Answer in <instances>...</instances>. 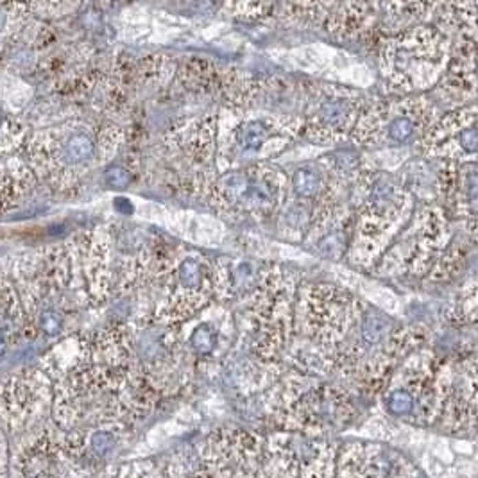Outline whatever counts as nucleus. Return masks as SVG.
I'll return each instance as SVG.
<instances>
[{
    "label": "nucleus",
    "instance_id": "1",
    "mask_svg": "<svg viewBox=\"0 0 478 478\" xmlns=\"http://www.w3.org/2000/svg\"><path fill=\"white\" fill-rule=\"evenodd\" d=\"M93 155H95V144H93L90 135L82 131H76L65 138L60 150H58L60 163L67 165V167L87 163L93 158Z\"/></svg>",
    "mask_w": 478,
    "mask_h": 478
},
{
    "label": "nucleus",
    "instance_id": "2",
    "mask_svg": "<svg viewBox=\"0 0 478 478\" xmlns=\"http://www.w3.org/2000/svg\"><path fill=\"white\" fill-rule=\"evenodd\" d=\"M348 119H350V106H348L346 100L328 99L319 106L317 122L323 124L324 129H330V131L344 129Z\"/></svg>",
    "mask_w": 478,
    "mask_h": 478
},
{
    "label": "nucleus",
    "instance_id": "3",
    "mask_svg": "<svg viewBox=\"0 0 478 478\" xmlns=\"http://www.w3.org/2000/svg\"><path fill=\"white\" fill-rule=\"evenodd\" d=\"M273 135V128L264 120H251L244 124L237 133V144L244 150H256L264 146Z\"/></svg>",
    "mask_w": 478,
    "mask_h": 478
},
{
    "label": "nucleus",
    "instance_id": "4",
    "mask_svg": "<svg viewBox=\"0 0 478 478\" xmlns=\"http://www.w3.org/2000/svg\"><path fill=\"white\" fill-rule=\"evenodd\" d=\"M292 183H294L296 194L303 199H314L321 190V185H323L321 174L315 167H301V169H297Z\"/></svg>",
    "mask_w": 478,
    "mask_h": 478
},
{
    "label": "nucleus",
    "instance_id": "5",
    "mask_svg": "<svg viewBox=\"0 0 478 478\" xmlns=\"http://www.w3.org/2000/svg\"><path fill=\"white\" fill-rule=\"evenodd\" d=\"M179 282L185 288H194L201 287V282H203V267L197 260L187 258L179 265Z\"/></svg>",
    "mask_w": 478,
    "mask_h": 478
},
{
    "label": "nucleus",
    "instance_id": "6",
    "mask_svg": "<svg viewBox=\"0 0 478 478\" xmlns=\"http://www.w3.org/2000/svg\"><path fill=\"white\" fill-rule=\"evenodd\" d=\"M389 323L380 315H367L362 324V337L369 344H376L383 339V335L387 333Z\"/></svg>",
    "mask_w": 478,
    "mask_h": 478
},
{
    "label": "nucleus",
    "instance_id": "7",
    "mask_svg": "<svg viewBox=\"0 0 478 478\" xmlns=\"http://www.w3.org/2000/svg\"><path fill=\"white\" fill-rule=\"evenodd\" d=\"M416 124L409 117H398L389 124V138L392 141H407L414 137Z\"/></svg>",
    "mask_w": 478,
    "mask_h": 478
},
{
    "label": "nucleus",
    "instance_id": "8",
    "mask_svg": "<svg viewBox=\"0 0 478 478\" xmlns=\"http://www.w3.org/2000/svg\"><path fill=\"white\" fill-rule=\"evenodd\" d=\"M190 342H192V346L196 348L199 353H209V351L214 350L215 346V335L209 326L203 324V326H199L196 332L192 333Z\"/></svg>",
    "mask_w": 478,
    "mask_h": 478
},
{
    "label": "nucleus",
    "instance_id": "9",
    "mask_svg": "<svg viewBox=\"0 0 478 478\" xmlns=\"http://www.w3.org/2000/svg\"><path fill=\"white\" fill-rule=\"evenodd\" d=\"M414 409V400L407 391H394L389 396V410L394 416H405Z\"/></svg>",
    "mask_w": 478,
    "mask_h": 478
},
{
    "label": "nucleus",
    "instance_id": "10",
    "mask_svg": "<svg viewBox=\"0 0 478 478\" xmlns=\"http://www.w3.org/2000/svg\"><path fill=\"white\" fill-rule=\"evenodd\" d=\"M256 282V269L249 262L246 264H240L233 273V283L237 288H249L253 287Z\"/></svg>",
    "mask_w": 478,
    "mask_h": 478
},
{
    "label": "nucleus",
    "instance_id": "11",
    "mask_svg": "<svg viewBox=\"0 0 478 478\" xmlns=\"http://www.w3.org/2000/svg\"><path fill=\"white\" fill-rule=\"evenodd\" d=\"M131 181V174L128 169H124L122 165H111L106 170V183L113 188H126Z\"/></svg>",
    "mask_w": 478,
    "mask_h": 478
},
{
    "label": "nucleus",
    "instance_id": "12",
    "mask_svg": "<svg viewBox=\"0 0 478 478\" xmlns=\"http://www.w3.org/2000/svg\"><path fill=\"white\" fill-rule=\"evenodd\" d=\"M40 328L47 335H56L61 330V315L54 310H47L40 317Z\"/></svg>",
    "mask_w": 478,
    "mask_h": 478
},
{
    "label": "nucleus",
    "instance_id": "13",
    "mask_svg": "<svg viewBox=\"0 0 478 478\" xmlns=\"http://www.w3.org/2000/svg\"><path fill=\"white\" fill-rule=\"evenodd\" d=\"M113 435L108 432H97L91 437V448L99 453V455H106L108 451L113 448Z\"/></svg>",
    "mask_w": 478,
    "mask_h": 478
},
{
    "label": "nucleus",
    "instance_id": "14",
    "mask_svg": "<svg viewBox=\"0 0 478 478\" xmlns=\"http://www.w3.org/2000/svg\"><path fill=\"white\" fill-rule=\"evenodd\" d=\"M460 144H462V147H464L468 152L478 150V129L471 128L462 131V135H460Z\"/></svg>",
    "mask_w": 478,
    "mask_h": 478
}]
</instances>
